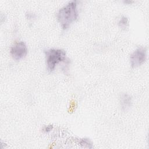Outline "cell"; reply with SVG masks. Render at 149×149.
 I'll use <instances>...</instances> for the list:
<instances>
[{
	"label": "cell",
	"instance_id": "8992f818",
	"mask_svg": "<svg viewBox=\"0 0 149 149\" xmlns=\"http://www.w3.org/2000/svg\"><path fill=\"white\" fill-rule=\"evenodd\" d=\"M128 25L129 20L127 17H126V16H122L118 22L119 27L123 30H126V29L127 28Z\"/></svg>",
	"mask_w": 149,
	"mask_h": 149
},
{
	"label": "cell",
	"instance_id": "ba28073f",
	"mask_svg": "<svg viewBox=\"0 0 149 149\" xmlns=\"http://www.w3.org/2000/svg\"><path fill=\"white\" fill-rule=\"evenodd\" d=\"M53 128V126L52 125H48V126H46L45 127H44L43 128V131L45 132H50Z\"/></svg>",
	"mask_w": 149,
	"mask_h": 149
},
{
	"label": "cell",
	"instance_id": "277c9868",
	"mask_svg": "<svg viewBox=\"0 0 149 149\" xmlns=\"http://www.w3.org/2000/svg\"><path fill=\"white\" fill-rule=\"evenodd\" d=\"M27 47L23 41L15 43L10 49V55L16 61H20L24 58L27 54Z\"/></svg>",
	"mask_w": 149,
	"mask_h": 149
},
{
	"label": "cell",
	"instance_id": "3957f363",
	"mask_svg": "<svg viewBox=\"0 0 149 149\" xmlns=\"http://www.w3.org/2000/svg\"><path fill=\"white\" fill-rule=\"evenodd\" d=\"M147 49L145 47H138L130 56V63L133 68L142 65L147 59Z\"/></svg>",
	"mask_w": 149,
	"mask_h": 149
},
{
	"label": "cell",
	"instance_id": "7a4b0ae2",
	"mask_svg": "<svg viewBox=\"0 0 149 149\" xmlns=\"http://www.w3.org/2000/svg\"><path fill=\"white\" fill-rule=\"evenodd\" d=\"M44 54L45 55L47 69L49 72L54 71L56 65L66 59V52L62 49L51 48L45 50Z\"/></svg>",
	"mask_w": 149,
	"mask_h": 149
},
{
	"label": "cell",
	"instance_id": "52a82bcc",
	"mask_svg": "<svg viewBox=\"0 0 149 149\" xmlns=\"http://www.w3.org/2000/svg\"><path fill=\"white\" fill-rule=\"evenodd\" d=\"M80 144L83 145V146L84 147H88V148H91L92 147L91 146L92 145L91 143L87 139H81V141H80Z\"/></svg>",
	"mask_w": 149,
	"mask_h": 149
},
{
	"label": "cell",
	"instance_id": "6da1fadb",
	"mask_svg": "<svg viewBox=\"0 0 149 149\" xmlns=\"http://www.w3.org/2000/svg\"><path fill=\"white\" fill-rule=\"evenodd\" d=\"M76 1L68 2L61 8L57 13V20L63 30L68 29L78 19L79 13Z\"/></svg>",
	"mask_w": 149,
	"mask_h": 149
},
{
	"label": "cell",
	"instance_id": "5b68a950",
	"mask_svg": "<svg viewBox=\"0 0 149 149\" xmlns=\"http://www.w3.org/2000/svg\"><path fill=\"white\" fill-rule=\"evenodd\" d=\"M132 98L127 94H123L120 97V104L122 110H127L132 106Z\"/></svg>",
	"mask_w": 149,
	"mask_h": 149
}]
</instances>
